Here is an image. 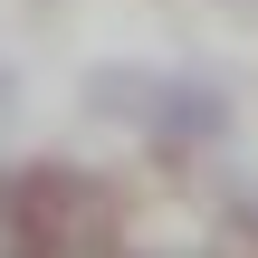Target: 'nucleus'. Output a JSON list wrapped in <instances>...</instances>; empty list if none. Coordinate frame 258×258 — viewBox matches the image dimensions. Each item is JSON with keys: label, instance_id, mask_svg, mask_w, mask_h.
I'll return each mask as SVG.
<instances>
[{"label": "nucleus", "instance_id": "obj_1", "mask_svg": "<svg viewBox=\"0 0 258 258\" xmlns=\"http://www.w3.org/2000/svg\"><path fill=\"white\" fill-rule=\"evenodd\" d=\"M86 105L115 115V124H134L163 153H191V144L230 134V96L211 77H182V67H124V57H105V67H86Z\"/></svg>", "mask_w": 258, "mask_h": 258}, {"label": "nucleus", "instance_id": "obj_2", "mask_svg": "<svg viewBox=\"0 0 258 258\" xmlns=\"http://www.w3.org/2000/svg\"><path fill=\"white\" fill-rule=\"evenodd\" d=\"M29 258H67V239H48V249H29Z\"/></svg>", "mask_w": 258, "mask_h": 258}, {"label": "nucleus", "instance_id": "obj_3", "mask_svg": "<svg viewBox=\"0 0 258 258\" xmlns=\"http://www.w3.org/2000/svg\"><path fill=\"white\" fill-rule=\"evenodd\" d=\"M0 105H10V77H0Z\"/></svg>", "mask_w": 258, "mask_h": 258}, {"label": "nucleus", "instance_id": "obj_4", "mask_svg": "<svg viewBox=\"0 0 258 258\" xmlns=\"http://www.w3.org/2000/svg\"><path fill=\"white\" fill-rule=\"evenodd\" d=\"M230 10H258V0H230Z\"/></svg>", "mask_w": 258, "mask_h": 258}]
</instances>
